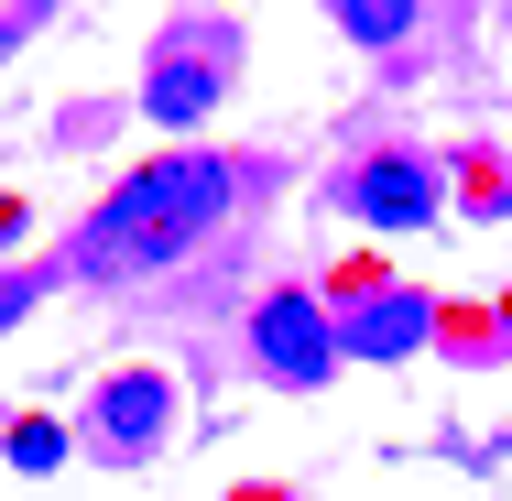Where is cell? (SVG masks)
Masks as SVG:
<instances>
[{
    "mask_svg": "<svg viewBox=\"0 0 512 501\" xmlns=\"http://www.w3.org/2000/svg\"><path fill=\"white\" fill-rule=\"evenodd\" d=\"M207 99H218V66H197V55L153 66V88H142V109H153V120H197Z\"/></svg>",
    "mask_w": 512,
    "mask_h": 501,
    "instance_id": "6",
    "label": "cell"
},
{
    "mask_svg": "<svg viewBox=\"0 0 512 501\" xmlns=\"http://www.w3.org/2000/svg\"><path fill=\"white\" fill-rule=\"evenodd\" d=\"M218 207H229V164H207V153H164V164H142V175H131V186L88 218L77 262H88V273H142V262H175V251L197 240Z\"/></svg>",
    "mask_w": 512,
    "mask_h": 501,
    "instance_id": "1",
    "label": "cell"
},
{
    "mask_svg": "<svg viewBox=\"0 0 512 501\" xmlns=\"http://www.w3.org/2000/svg\"><path fill=\"white\" fill-rule=\"evenodd\" d=\"M349 207H360L371 229H425V218H436V175H425L414 153H382V164H360Z\"/></svg>",
    "mask_w": 512,
    "mask_h": 501,
    "instance_id": "3",
    "label": "cell"
},
{
    "mask_svg": "<svg viewBox=\"0 0 512 501\" xmlns=\"http://www.w3.org/2000/svg\"><path fill=\"white\" fill-rule=\"evenodd\" d=\"M99 414H109V436H120V447H142V436L164 425V382H153V371H120V382L99 393Z\"/></svg>",
    "mask_w": 512,
    "mask_h": 501,
    "instance_id": "5",
    "label": "cell"
},
{
    "mask_svg": "<svg viewBox=\"0 0 512 501\" xmlns=\"http://www.w3.org/2000/svg\"><path fill=\"white\" fill-rule=\"evenodd\" d=\"M55 458H66L55 425H22V436H11V469H55Z\"/></svg>",
    "mask_w": 512,
    "mask_h": 501,
    "instance_id": "8",
    "label": "cell"
},
{
    "mask_svg": "<svg viewBox=\"0 0 512 501\" xmlns=\"http://www.w3.org/2000/svg\"><path fill=\"white\" fill-rule=\"evenodd\" d=\"M404 22H414L404 0H349V11H338V33H360V44H393Z\"/></svg>",
    "mask_w": 512,
    "mask_h": 501,
    "instance_id": "7",
    "label": "cell"
},
{
    "mask_svg": "<svg viewBox=\"0 0 512 501\" xmlns=\"http://www.w3.org/2000/svg\"><path fill=\"white\" fill-rule=\"evenodd\" d=\"M251 338H262V371H273V382H327V371H338V327H327L306 295H273L251 316Z\"/></svg>",
    "mask_w": 512,
    "mask_h": 501,
    "instance_id": "2",
    "label": "cell"
},
{
    "mask_svg": "<svg viewBox=\"0 0 512 501\" xmlns=\"http://www.w3.org/2000/svg\"><path fill=\"white\" fill-rule=\"evenodd\" d=\"M414 338H425V295H371L360 327H338V349H360V360H404Z\"/></svg>",
    "mask_w": 512,
    "mask_h": 501,
    "instance_id": "4",
    "label": "cell"
},
{
    "mask_svg": "<svg viewBox=\"0 0 512 501\" xmlns=\"http://www.w3.org/2000/svg\"><path fill=\"white\" fill-rule=\"evenodd\" d=\"M22 305H33V284H0V327H11V316H22Z\"/></svg>",
    "mask_w": 512,
    "mask_h": 501,
    "instance_id": "9",
    "label": "cell"
}]
</instances>
